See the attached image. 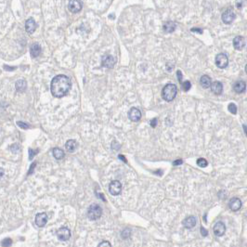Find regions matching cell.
<instances>
[{"label": "cell", "mask_w": 247, "mask_h": 247, "mask_svg": "<svg viewBox=\"0 0 247 247\" xmlns=\"http://www.w3.org/2000/svg\"><path fill=\"white\" fill-rule=\"evenodd\" d=\"M48 222V216L46 213H39L35 216V224L39 228H43Z\"/></svg>", "instance_id": "cell-10"}, {"label": "cell", "mask_w": 247, "mask_h": 247, "mask_svg": "<svg viewBox=\"0 0 247 247\" xmlns=\"http://www.w3.org/2000/svg\"><path fill=\"white\" fill-rule=\"evenodd\" d=\"M201 234H202V236L206 237V236L208 235V231H207L203 227H201Z\"/></svg>", "instance_id": "cell-33"}, {"label": "cell", "mask_w": 247, "mask_h": 247, "mask_svg": "<svg viewBox=\"0 0 247 247\" xmlns=\"http://www.w3.org/2000/svg\"><path fill=\"white\" fill-rule=\"evenodd\" d=\"M83 8L82 2L80 0H70L68 4V8L73 13H78Z\"/></svg>", "instance_id": "cell-6"}, {"label": "cell", "mask_w": 247, "mask_h": 247, "mask_svg": "<svg viewBox=\"0 0 247 247\" xmlns=\"http://www.w3.org/2000/svg\"><path fill=\"white\" fill-rule=\"evenodd\" d=\"M191 87H192V85H191L190 81H185L184 83H182V88L185 91H189Z\"/></svg>", "instance_id": "cell-28"}, {"label": "cell", "mask_w": 247, "mask_h": 247, "mask_svg": "<svg viewBox=\"0 0 247 247\" xmlns=\"http://www.w3.org/2000/svg\"><path fill=\"white\" fill-rule=\"evenodd\" d=\"M109 192L113 196L119 195L121 193V192H122V184H121V182L118 181V180L111 181L110 186H109Z\"/></svg>", "instance_id": "cell-5"}, {"label": "cell", "mask_w": 247, "mask_h": 247, "mask_svg": "<svg viewBox=\"0 0 247 247\" xmlns=\"http://www.w3.org/2000/svg\"><path fill=\"white\" fill-rule=\"evenodd\" d=\"M3 174H4V171H3V169L1 168V177L3 176Z\"/></svg>", "instance_id": "cell-42"}, {"label": "cell", "mask_w": 247, "mask_h": 247, "mask_svg": "<svg viewBox=\"0 0 247 247\" xmlns=\"http://www.w3.org/2000/svg\"><path fill=\"white\" fill-rule=\"evenodd\" d=\"M211 90L212 92L215 94V95H220L223 91V85L219 81H216V82L212 83L211 85Z\"/></svg>", "instance_id": "cell-18"}, {"label": "cell", "mask_w": 247, "mask_h": 247, "mask_svg": "<svg viewBox=\"0 0 247 247\" xmlns=\"http://www.w3.org/2000/svg\"><path fill=\"white\" fill-rule=\"evenodd\" d=\"M178 93L177 85L174 84H168L166 85L162 90V97L165 101H172Z\"/></svg>", "instance_id": "cell-2"}, {"label": "cell", "mask_w": 247, "mask_h": 247, "mask_svg": "<svg viewBox=\"0 0 247 247\" xmlns=\"http://www.w3.org/2000/svg\"><path fill=\"white\" fill-rule=\"evenodd\" d=\"M225 231H226V226H225V224L223 222L219 221V222H217L215 224V226H214V233H215V235L220 237V236L224 235Z\"/></svg>", "instance_id": "cell-12"}, {"label": "cell", "mask_w": 247, "mask_h": 247, "mask_svg": "<svg viewBox=\"0 0 247 247\" xmlns=\"http://www.w3.org/2000/svg\"><path fill=\"white\" fill-rule=\"evenodd\" d=\"M177 75H178V81L182 84V74H181V72H180V71H178V73H177Z\"/></svg>", "instance_id": "cell-35"}, {"label": "cell", "mask_w": 247, "mask_h": 247, "mask_svg": "<svg viewBox=\"0 0 247 247\" xmlns=\"http://www.w3.org/2000/svg\"><path fill=\"white\" fill-rule=\"evenodd\" d=\"M183 225L187 229H192L196 225V219L194 217H188L183 220Z\"/></svg>", "instance_id": "cell-19"}, {"label": "cell", "mask_w": 247, "mask_h": 247, "mask_svg": "<svg viewBox=\"0 0 247 247\" xmlns=\"http://www.w3.org/2000/svg\"><path fill=\"white\" fill-rule=\"evenodd\" d=\"M17 125L21 127V128H23V129H28L29 128V126L27 124L23 123V122H17Z\"/></svg>", "instance_id": "cell-31"}, {"label": "cell", "mask_w": 247, "mask_h": 247, "mask_svg": "<svg viewBox=\"0 0 247 247\" xmlns=\"http://www.w3.org/2000/svg\"><path fill=\"white\" fill-rule=\"evenodd\" d=\"M65 148L69 152H74L77 148V143L74 139H69L65 144Z\"/></svg>", "instance_id": "cell-20"}, {"label": "cell", "mask_w": 247, "mask_h": 247, "mask_svg": "<svg viewBox=\"0 0 247 247\" xmlns=\"http://www.w3.org/2000/svg\"><path fill=\"white\" fill-rule=\"evenodd\" d=\"M26 86H27V83L24 79H20L18 80L16 84H15V87H16V90L18 92H23L25 91L26 89Z\"/></svg>", "instance_id": "cell-21"}, {"label": "cell", "mask_w": 247, "mask_h": 247, "mask_svg": "<svg viewBox=\"0 0 247 247\" xmlns=\"http://www.w3.org/2000/svg\"><path fill=\"white\" fill-rule=\"evenodd\" d=\"M233 47L237 50H243L245 47V39L243 36H236L233 39Z\"/></svg>", "instance_id": "cell-9"}, {"label": "cell", "mask_w": 247, "mask_h": 247, "mask_svg": "<svg viewBox=\"0 0 247 247\" xmlns=\"http://www.w3.org/2000/svg\"><path fill=\"white\" fill-rule=\"evenodd\" d=\"M57 236L60 241H68L71 238V231L68 228H60L57 232Z\"/></svg>", "instance_id": "cell-8"}, {"label": "cell", "mask_w": 247, "mask_h": 247, "mask_svg": "<svg viewBox=\"0 0 247 247\" xmlns=\"http://www.w3.org/2000/svg\"><path fill=\"white\" fill-rule=\"evenodd\" d=\"M119 158H120V159H121V160H123V161H124V162H126V159H125V157H124V156H123V155H119Z\"/></svg>", "instance_id": "cell-40"}, {"label": "cell", "mask_w": 247, "mask_h": 247, "mask_svg": "<svg viewBox=\"0 0 247 247\" xmlns=\"http://www.w3.org/2000/svg\"><path fill=\"white\" fill-rule=\"evenodd\" d=\"M72 87V83L68 76L59 75L55 76L50 84L51 94L55 98H62L66 96Z\"/></svg>", "instance_id": "cell-1"}, {"label": "cell", "mask_w": 247, "mask_h": 247, "mask_svg": "<svg viewBox=\"0 0 247 247\" xmlns=\"http://www.w3.org/2000/svg\"><path fill=\"white\" fill-rule=\"evenodd\" d=\"M176 27H177V24L174 22H166L163 26V29L165 33H173Z\"/></svg>", "instance_id": "cell-23"}, {"label": "cell", "mask_w": 247, "mask_h": 247, "mask_svg": "<svg viewBox=\"0 0 247 247\" xmlns=\"http://www.w3.org/2000/svg\"><path fill=\"white\" fill-rule=\"evenodd\" d=\"M197 165L201 166V167H205V166H207L208 163H207V161L204 158H200V159L197 160Z\"/></svg>", "instance_id": "cell-26"}, {"label": "cell", "mask_w": 247, "mask_h": 247, "mask_svg": "<svg viewBox=\"0 0 247 247\" xmlns=\"http://www.w3.org/2000/svg\"><path fill=\"white\" fill-rule=\"evenodd\" d=\"M35 165H36V164H35V163H33V165H31V168H30V170H29V172H28V174H29V175L33 173V168L35 167Z\"/></svg>", "instance_id": "cell-39"}, {"label": "cell", "mask_w": 247, "mask_h": 247, "mask_svg": "<svg viewBox=\"0 0 247 247\" xmlns=\"http://www.w3.org/2000/svg\"><path fill=\"white\" fill-rule=\"evenodd\" d=\"M245 72H246V74H247V64H246V66H245Z\"/></svg>", "instance_id": "cell-43"}, {"label": "cell", "mask_w": 247, "mask_h": 247, "mask_svg": "<svg viewBox=\"0 0 247 247\" xmlns=\"http://www.w3.org/2000/svg\"><path fill=\"white\" fill-rule=\"evenodd\" d=\"M11 244H12V241H11V239H9V238L5 239V240H3V242H2V246L3 247H9Z\"/></svg>", "instance_id": "cell-27"}, {"label": "cell", "mask_w": 247, "mask_h": 247, "mask_svg": "<svg viewBox=\"0 0 247 247\" xmlns=\"http://www.w3.org/2000/svg\"><path fill=\"white\" fill-rule=\"evenodd\" d=\"M243 127H244V132H245V135L247 136V126L244 125V126H243Z\"/></svg>", "instance_id": "cell-41"}, {"label": "cell", "mask_w": 247, "mask_h": 247, "mask_svg": "<svg viewBox=\"0 0 247 247\" xmlns=\"http://www.w3.org/2000/svg\"><path fill=\"white\" fill-rule=\"evenodd\" d=\"M228 109L232 114H236L237 113V106L234 103H229V106H228Z\"/></svg>", "instance_id": "cell-25"}, {"label": "cell", "mask_w": 247, "mask_h": 247, "mask_svg": "<svg viewBox=\"0 0 247 247\" xmlns=\"http://www.w3.org/2000/svg\"><path fill=\"white\" fill-rule=\"evenodd\" d=\"M98 247H111V245L108 241H103L98 245Z\"/></svg>", "instance_id": "cell-30"}, {"label": "cell", "mask_w": 247, "mask_h": 247, "mask_svg": "<svg viewBox=\"0 0 247 247\" xmlns=\"http://www.w3.org/2000/svg\"><path fill=\"white\" fill-rule=\"evenodd\" d=\"M235 18H236V15L232 8L226 9L222 14V22L225 24H230L235 20Z\"/></svg>", "instance_id": "cell-4"}, {"label": "cell", "mask_w": 247, "mask_h": 247, "mask_svg": "<svg viewBox=\"0 0 247 247\" xmlns=\"http://www.w3.org/2000/svg\"><path fill=\"white\" fill-rule=\"evenodd\" d=\"M200 83H201V85L203 87V88H208V87H211V78L208 76V75H203L200 79Z\"/></svg>", "instance_id": "cell-22"}, {"label": "cell", "mask_w": 247, "mask_h": 247, "mask_svg": "<svg viewBox=\"0 0 247 247\" xmlns=\"http://www.w3.org/2000/svg\"><path fill=\"white\" fill-rule=\"evenodd\" d=\"M37 151H33V149H29V160H33V156L37 153Z\"/></svg>", "instance_id": "cell-29"}, {"label": "cell", "mask_w": 247, "mask_h": 247, "mask_svg": "<svg viewBox=\"0 0 247 247\" xmlns=\"http://www.w3.org/2000/svg\"><path fill=\"white\" fill-rule=\"evenodd\" d=\"M25 29L28 33H33L36 29V23L33 18H29L25 23Z\"/></svg>", "instance_id": "cell-14"}, {"label": "cell", "mask_w": 247, "mask_h": 247, "mask_svg": "<svg viewBox=\"0 0 247 247\" xmlns=\"http://www.w3.org/2000/svg\"><path fill=\"white\" fill-rule=\"evenodd\" d=\"M41 53V47L38 43H34L31 46V49H30V54L33 58H36L40 55Z\"/></svg>", "instance_id": "cell-16"}, {"label": "cell", "mask_w": 247, "mask_h": 247, "mask_svg": "<svg viewBox=\"0 0 247 247\" xmlns=\"http://www.w3.org/2000/svg\"><path fill=\"white\" fill-rule=\"evenodd\" d=\"M182 163H183L182 160H181V159H178V160H176V161L173 162V165H180Z\"/></svg>", "instance_id": "cell-38"}, {"label": "cell", "mask_w": 247, "mask_h": 247, "mask_svg": "<svg viewBox=\"0 0 247 247\" xmlns=\"http://www.w3.org/2000/svg\"><path fill=\"white\" fill-rule=\"evenodd\" d=\"M151 126H152V127H155L157 126V119L156 118H154L151 121Z\"/></svg>", "instance_id": "cell-34"}, {"label": "cell", "mask_w": 247, "mask_h": 247, "mask_svg": "<svg viewBox=\"0 0 247 247\" xmlns=\"http://www.w3.org/2000/svg\"><path fill=\"white\" fill-rule=\"evenodd\" d=\"M192 32L193 33H203V30L199 29V28H192Z\"/></svg>", "instance_id": "cell-37"}, {"label": "cell", "mask_w": 247, "mask_h": 247, "mask_svg": "<svg viewBox=\"0 0 247 247\" xmlns=\"http://www.w3.org/2000/svg\"><path fill=\"white\" fill-rule=\"evenodd\" d=\"M130 236V230L129 229H126L122 232V237L123 238H128Z\"/></svg>", "instance_id": "cell-32"}, {"label": "cell", "mask_w": 247, "mask_h": 247, "mask_svg": "<svg viewBox=\"0 0 247 247\" xmlns=\"http://www.w3.org/2000/svg\"><path fill=\"white\" fill-rule=\"evenodd\" d=\"M52 153H53V156L58 160H60L64 157V152L59 148H54L52 151Z\"/></svg>", "instance_id": "cell-24"}, {"label": "cell", "mask_w": 247, "mask_h": 247, "mask_svg": "<svg viewBox=\"0 0 247 247\" xmlns=\"http://www.w3.org/2000/svg\"><path fill=\"white\" fill-rule=\"evenodd\" d=\"M246 89V85L244 81H238L234 84L233 85V90L238 93V94H241V93H244Z\"/></svg>", "instance_id": "cell-17"}, {"label": "cell", "mask_w": 247, "mask_h": 247, "mask_svg": "<svg viewBox=\"0 0 247 247\" xmlns=\"http://www.w3.org/2000/svg\"><path fill=\"white\" fill-rule=\"evenodd\" d=\"M241 207H242V202L239 198L235 197L229 201V208L232 211H238L241 209Z\"/></svg>", "instance_id": "cell-13"}, {"label": "cell", "mask_w": 247, "mask_h": 247, "mask_svg": "<svg viewBox=\"0 0 247 247\" xmlns=\"http://www.w3.org/2000/svg\"><path fill=\"white\" fill-rule=\"evenodd\" d=\"M128 117L131 121L133 122H138L141 119V112L137 108H131L129 112H128Z\"/></svg>", "instance_id": "cell-11"}, {"label": "cell", "mask_w": 247, "mask_h": 247, "mask_svg": "<svg viewBox=\"0 0 247 247\" xmlns=\"http://www.w3.org/2000/svg\"><path fill=\"white\" fill-rule=\"evenodd\" d=\"M102 215V209L99 204H92L87 210V216L91 220L99 219Z\"/></svg>", "instance_id": "cell-3"}, {"label": "cell", "mask_w": 247, "mask_h": 247, "mask_svg": "<svg viewBox=\"0 0 247 247\" xmlns=\"http://www.w3.org/2000/svg\"><path fill=\"white\" fill-rule=\"evenodd\" d=\"M216 64L217 66L220 68V69H224L228 66L229 64V59L226 54L224 53H220L216 57Z\"/></svg>", "instance_id": "cell-7"}, {"label": "cell", "mask_w": 247, "mask_h": 247, "mask_svg": "<svg viewBox=\"0 0 247 247\" xmlns=\"http://www.w3.org/2000/svg\"><path fill=\"white\" fill-rule=\"evenodd\" d=\"M236 7H237L238 8H242V7H243V0H237V2H236Z\"/></svg>", "instance_id": "cell-36"}, {"label": "cell", "mask_w": 247, "mask_h": 247, "mask_svg": "<svg viewBox=\"0 0 247 247\" xmlns=\"http://www.w3.org/2000/svg\"><path fill=\"white\" fill-rule=\"evenodd\" d=\"M114 64H115V59L112 56H106L102 59V66L105 68H112Z\"/></svg>", "instance_id": "cell-15"}]
</instances>
